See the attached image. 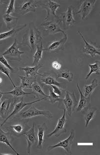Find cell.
I'll use <instances>...</instances> for the list:
<instances>
[{"label":"cell","instance_id":"cell-1","mask_svg":"<svg viewBox=\"0 0 100 155\" xmlns=\"http://www.w3.org/2000/svg\"><path fill=\"white\" fill-rule=\"evenodd\" d=\"M43 38L41 32L33 23L29 24L28 28L23 37L22 46H28L32 52L35 51L38 44L41 43Z\"/></svg>","mask_w":100,"mask_h":155},{"label":"cell","instance_id":"cell-2","mask_svg":"<svg viewBox=\"0 0 100 155\" xmlns=\"http://www.w3.org/2000/svg\"><path fill=\"white\" fill-rule=\"evenodd\" d=\"M45 98H43L42 99H40L38 100L35 101H32V102H29V103H25L24 101V97H21L20 99L18 98H16V99H14V101L13 103V110L12 112L5 119V120L3 121V123L1 124V127H3V125L9 119L12 118L15 115H17L18 113L21 111L25 107V106L28 105H31L35 103H38L39 101H42L45 100Z\"/></svg>","mask_w":100,"mask_h":155},{"label":"cell","instance_id":"cell-3","mask_svg":"<svg viewBox=\"0 0 100 155\" xmlns=\"http://www.w3.org/2000/svg\"><path fill=\"white\" fill-rule=\"evenodd\" d=\"M40 6L42 8L46 10L47 12L45 18L46 21H48L49 19H52V21H55L59 24L61 23V17L56 14L57 9L61 6L60 4L49 0L45 4H41Z\"/></svg>","mask_w":100,"mask_h":155},{"label":"cell","instance_id":"cell-4","mask_svg":"<svg viewBox=\"0 0 100 155\" xmlns=\"http://www.w3.org/2000/svg\"><path fill=\"white\" fill-rule=\"evenodd\" d=\"M21 46V44L18 43L17 39H15L13 44L2 54L5 57H6L8 58L9 60L17 61L19 62H21L22 58L21 56L24 54V52L21 51L19 50V48Z\"/></svg>","mask_w":100,"mask_h":155},{"label":"cell","instance_id":"cell-5","mask_svg":"<svg viewBox=\"0 0 100 155\" xmlns=\"http://www.w3.org/2000/svg\"><path fill=\"white\" fill-rule=\"evenodd\" d=\"M20 116L23 119H30L33 117L40 116L45 117L49 119H51L53 118V114L48 110H39L35 107L34 105H32L28 110L22 112L20 114Z\"/></svg>","mask_w":100,"mask_h":155},{"label":"cell","instance_id":"cell-6","mask_svg":"<svg viewBox=\"0 0 100 155\" xmlns=\"http://www.w3.org/2000/svg\"><path fill=\"white\" fill-rule=\"evenodd\" d=\"M65 107L66 113L69 117L72 116L73 113L75 111V108L77 105V101L74 92L71 93L68 90L65 92V97L62 100Z\"/></svg>","mask_w":100,"mask_h":155},{"label":"cell","instance_id":"cell-7","mask_svg":"<svg viewBox=\"0 0 100 155\" xmlns=\"http://www.w3.org/2000/svg\"><path fill=\"white\" fill-rule=\"evenodd\" d=\"M74 138H75V131L74 130H73L70 132V135L68 138H66L62 141H59V143L55 145H49L48 148V151H50L53 149L56 148L61 147L64 149L66 153L72 154V146Z\"/></svg>","mask_w":100,"mask_h":155},{"label":"cell","instance_id":"cell-8","mask_svg":"<svg viewBox=\"0 0 100 155\" xmlns=\"http://www.w3.org/2000/svg\"><path fill=\"white\" fill-rule=\"evenodd\" d=\"M68 124V120L66 118V110L64 109V113L61 118L58 119L57 124L55 129L52 132L47 135V138H50L53 136L59 137L63 133L66 132V126Z\"/></svg>","mask_w":100,"mask_h":155},{"label":"cell","instance_id":"cell-9","mask_svg":"<svg viewBox=\"0 0 100 155\" xmlns=\"http://www.w3.org/2000/svg\"><path fill=\"white\" fill-rule=\"evenodd\" d=\"M81 5L78 12L76 14H80L82 19L84 20L90 14L92 10L94 8L96 0H85L81 1Z\"/></svg>","mask_w":100,"mask_h":155},{"label":"cell","instance_id":"cell-10","mask_svg":"<svg viewBox=\"0 0 100 155\" xmlns=\"http://www.w3.org/2000/svg\"><path fill=\"white\" fill-rule=\"evenodd\" d=\"M74 8L72 6H69L65 12L60 15L61 23H63V26L65 29H66L70 26L75 24L76 21L73 17Z\"/></svg>","mask_w":100,"mask_h":155},{"label":"cell","instance_id":"cell-11","mask_svg":"<svg viewBox=\"0 0 100 155\" xmlns=\"http://www.w3.org/2000/svg\"><path fill=\"white\" fill-rule=\"evenodd\" d=\"M37 5V1L36 0H26L24 1L17 9L20 14L24 15L30 12H36Z\"/></svg>","mask_w":100,"mask_h":155},{"label":"cell","instance_id":"cell-12","mask_svg":"<svg viewBox=\"0 0 100 155\" xmlns=\"http://www.w3.org/2000/svg\"><path fill=\"white\" fill-rule=\"evenodd\" d=\"M59 24L55 21H48L42 23L41 26L48 32L49 34L53 35L60 32L62 33L64 35L65 34V33L61 28Z\"/></svg>","mask_w":100,"mask_h":155},{"label":"cell","instance_id":"cell-13","mask_svg":"<svg viewBox=\"0 0 100 155\" xmlns=\"http://www.w3.org/2000/svg\"><path fill=\"white\" fill-rule=\"evenodd\" d=\"M23 135L25 137L28 143V146L26 147L27 153L31 154L32 147L33 144L36 141V134L35 132L34 124H33L32 127L30 129L25 132Z\"/></svg>","mask_w":100,"mask_h":155},{"label":"cell","instance_id":"cell-14","mask_svg":"<svg viewBox=\"0 0 100 155\" xmlns=\"http://www.w3.org/2000/svg\"><path fill=\"white\" fill-rule=\"evenodd\" d=\"M77 87L79 93L80 95V100L79 103L77 104V107L75 108V111L76 112H81L82 110L86 108H88L90 107V97H86L82 92L80 89L78 83H77Z\"/></svg>","mask_w":100,"mask_h":155},{"label":"cell","instance_id":"cell-15","mask_svg":"<svg viewBox=\"0 0 100 155\" xmlns=\"http://www.w3.org/2000/svg\"><path fill=\"white\" fill-rule=\"evenodd\" d=\"M78 33L81 36L82 39L85 43V45L82 48L83 53L89 55L92 58H95L96 55H100V49H98L97 48H95L94 45L89 44L88 41L85 40L83 34L80 31L78 32Z\"/></svg>","mask_w":100,"mask_h":155},{"label":"cell","instance_id":"cell-16","mask_svg":"<svg viewBox=\"0 0 100 155\" xmlns=\"http://www.w3.org/2000/svg\"><path fill=\"white\" fill-rule=\"evenodd\" d=\"M68 40V35L65 33L64 37L60 40L53 41L48 46V48L44 49L45 51L49 52H57L60 50H64L65 45Z\"/></svg>","mask_w":100,"mask_h":155},{"label":"cell","instance_id":"cell-17","mask_svg":"<svg viewBox=\"0 0 100 155\" xmlns=\"http://www.w3.org/2000/svg\"><path fill=\"white\" fill-rule=\"evenodd\" d=\"M41 79V83L48 85H56V86L61 87V84L58 81L57 78L55 77V75L53 73H45L42 74Z\"/></svg>","mask_w":100,"mask_h":155},{"label":"cell","instance_id":"cell-18","mask_svg":"<svg viewBox=\"0 0 100 155\" xmlns=\"http://www.w3.org/2000/svg\"><path fill=\"white\" fill-rule=\"evenodd\" d=\"M43 64H40L33 67L26 66L25 68H19V69L25 72L26 76L32 77L37 78L38 76H42V74H40L38 72V70L43 66Z\"/></svg>","mask_w":100,"mask_h":155},{"label":"cell","instance_id":"cell-19","mask_svg":"<svg viewBox=\"0 0 100 155\" xmlns=\"http://www.w3.org/2000/svg\"><path fill=\"white\" fill-rule=\"evenodd\" d=\"M11 136H12V134H10L9 132H5L0 128V143L5 144L17 155H20V154L18 153L16 150H15L14 147L12 145L11 143Z\"/></svg>","mask_w":100,"mask_h":155},{"label":"cell","instance_id":"cell-20","mask_svg":"<svg viewBox=\"0 0 100 155\" xmlns=\"http://www.w3.org/2000/svg\"><path fill=\"white\" fill-rule=\"evenodd\" d=\"M47 129L45 123L38 125V144L37 148L38 149H43V144L45 141V133Z\"/></svg>","mask_w":100,"mask_h":155},{"label":"cell","instance_id":"cell-21","mask_svg":"<svg viewBox=\"0 0 100 155\" xmlns=\"http://www.w3.org/2000/svg\"><path fill=\"white\" fill-rule=\"evenodd\" d=\"M9 132L12 135L16 137H20L23 135L25 132L26 131L25 125L23 124H17L9 125Z\"/></svg>","mask_w":100,"mask_h":155},{"label":"cell","instance_id":"cell-22","mask_svg":"<svg viewBox=\"0 0 100 155\" xmlns=\"http://www.w3.org/2000/svg\"><path fill=\"white\" fill-rule=\"evenodd\" d=\"M26 25H27L26 24L24 25H20L17 28H15L12 29L8 31L0 33V40H3L14 36L15 35H16L19 31L23 30V29L26 27Z\"/></svg>","mask_w":100,"mask_h":155},{"label":"cell","instance_id":"cell-23","mask_svg":"<svg viewBox=\"0 0 100 155\" xmlns=\"http://www.w3.org/2000/svg\"><path fill=\"white\" fill-rule=\"evenodd\" d=\"M4 94H11L15 98H21L22 97L28 96V95H35L34 93L32 92H25L23 90V88L21 86H16L14 87L13 90L7 92H4Z\"/></svg>","mask_w":100,"mask_h":155},{"label":"cell","instance_id":"cell-24","mask_svg":"<svg viewBox=\"0 0 100 155\" xmlns=\"http://www.w3.org/2000/svg\"><path fill=\"white\" fill-rule=\"evenodd\" d=\"M19 78L21 79V82L20 86L23 88V89H32V84L36 81V78L32 77L24 76H19Z\"/></svg>","mask_w":100,"mask_h":155},{"label":"cell","instance_id":"cell-25","mask_svg":"<svg viewBox=\"0 0 100 155\" xmlns=\"http://www.w3.org/2000/svg\"><path fill=\"white\" fill-rule=\"evenodd\" d=\"M14 100L9 98L3 101L0 104V115L1 116H5L8 112L10 106L12 105Z\"/></svg>","mask_w":100,"mask_h":155},{"label":"cell","instance_id":"cell-26","mask_svg":"<svg viewBox=\"0 0 100 155\" xmlns=\"http://www.w3.org/2000/svg\"><path fill=\"white\" fill-rule=\"evenodd\" d=\"M3 20L6 24V27L8 29L15 28L17 24L18 18L12 15L5 14L3 15Z\"/></svg>","mask_w":100,"mask_h":155},{"label":"cell","instance_id":"cell-27","mask_svg":"<svg viewBox=\"0 0 100 155\" xmlns=\"http://www.w3.org/2000/svg\"><path fill=\"white\" fill-rule=\"evenodd\" d=\"M97 109L94 108L89 107L85 110V113L84 114V120L85 122V127H87L90 121L95 118L96 113Z\"/></svg>","mask_w":100,"mask_h":155},{"label":"cell","instance_id":"cell-28","mask_svg":"<svg viewBox=\"0 0 100 155\" xmlns=\"http://www.w3.org/2000/svg\"><path fill=\"white\" fill-rule=\"evenodd\" d=\"M37 50L35 54L33 57V65H36L40 63V61L42 58L43 56V52L45 51L43 46V43H40L38 44L36 46Z\"/></svg>","mask_w":100,"mask_h":155},{"label":"cell","instance_id":"cell-29","mask_svg":"<svg viewBox=\"0 0 100 155\" xmlns=\"http://www.w3.org/2000/svg\"><path fill=\"white\" fill-rule=\"evenodd\" d=\"M98 81L96 79L93 80L92 83L88 85H85L84 89V95L86 97H91L92 93L93 92L95 88L98 86Z\"/></svg>","mask_w":100,"mask_h":155},{"label":"cell","instance_id":"cell-30","mask_svg":"<svg viewBox=\"0 0 100 155\" xmlns=\"http://www.w3.org/2000/svg\"><path fill=\"white\" fill-rule=\"evenodd\" d=\"M88 66L89 67V72L85 77L86 80L89 79V78L93 73H95L99 75L100 73V61H96L94 64H89Z\"/></svg>","mask_w":100,"mask_h":155},{"label":"cell","instance_id":"cell-31","mask_svg":"<svg viewBox=\"0 0 100 155\" xmlns=\"http://www.w3.org/2000/svg\"><path fill=\"white\" fill-rule=\"evenodd\" d=\"M32 90L33 92L34 93V94L36 95L37 97H38V95H40L41 96H43L44 98H48V95H46L45 93L37 81H35L32 84Z\"/></svg>","mask_w":100,"mask_h":155},{"label":"cell","instance_id":"cell-32","mask_svg":"<svg viewBox=\"0 0 100 155\" xmlns=\"http://www.w3.org/2000/svg\"><path fill=\"white\" fill-rule=\"evenodd\" d=\"M57 78H63L68 81V82H72L73 78V74L69 71L61 72L58 73Z\"/></svg>","mask_w":100,"mask_h":155},{"label":"cell","instance_id":"cell-33","mask_svg":"<svg viewBox=\"0 0 100 155\" xmlns=\"http://www.w3.org/2000/svg\"><path fill=\"white\" fill-rule=\"evenodd\" d=\"M48 98L50 101V103H52V104H54L55 103H56L57 101H62L63 100L62 98L55 94L53 91L52 89V88H50L49 89V95L48 96Z\"/></svg>","mask_w":100,"mask_h":155},{"label":"cell","instance_id":"cell-34","mask_svg":"<svg viewBox=\"0 0 100 155\" xmlns=\"http://www.w3.org/2000/svg\"><path fill=\"white\" fill-rule=\"evenodd\" d=\"M10 70L8 68H6L5 65H3V64L0 63V75L1 74H4V75H5V76L8 77L13 86H14V87H15L16 86L15 85V84L13 83V81L10 77Z\"/></svg>","mask_w":100,"mask_h":155},{"label":"cell","instance_id":"cell-35","mask_svg":"<svg viewBox=\"0 0 100 155\" xmlns=\"http://www.w3.org/2000/svg\"><path fill=\"white\" fill-rule=\"evenodd\" d=\"M0 63L3 64V65H5L6 68H8L10 71L14 73L17 72L14 68H12V66H10V64H9L8 61L6 60V58L2 55V54L0 55Z\"/></svg>","mask_w":100,"mask_h":155},{"label":"cell","instance_id":"cell-36","mask_svg":"<svg viewBox=\"0 0 100 155\" xmlns=\"http://www.w3.org/2000/svg\"><path fill=\"white\" fill-rule=\"evenodd\" d=\"M15 2L16 1L14 0H12V1H9V4L6 8V13L5 14L10 15V14L13 13L15 12V8L14 5H15Z\"/></svg>","mask_w":100,"mask_h":155},{"label":"cell","instance_id":"cell-37","mask_svg":"<svg viewBox=\"0 0 100 155\" xmlns=\"http://www.w3.org/2000/svg\"><path fill=\"white\" fill-rule=\"evenodd\" d=\"M52 88V90L55 93V94L59 96H61L62 94L63 93V89H61L59 86H56V85H51Z\"/></svg>","mask_w":100,"mask_h":155},{"label":"cell","instance_id":"cell-38","mask_svg":"<svg viewBox=\"0 0 100 155\" xmlns=\"http://www.w3.org/2000/svg\"><path fill=\"white\" fill-rule=\"evenodd\" d=\"M52 66L56 70H59L61 69L62 65L61 64H60L59 61H53L52 63Z\"/></svg>","mask_w":100,"mask_h":155},{"label":"cell","instance_id":"cell-39","mask_svg":"<svg viewBox=\"0 0 100 155\" xmlns=\"http://www.w3.org/2000/svg\"><path fill=\"white\" fill-rule=\"evenodd\" d=\"M3 94H4V93L2 92L1 90H0V104L1 103V98L3 96Z\"/></svg>","mask_w":100,"mask_h":155},{"label":"cell","instance_id":"cell-40","mask_svg":"<svg viewBox=\"0 0 100 155\" xmlns=\"http://www.w3.org/2000/svg\"><path fill=\"white\" fill-rule=\"evenodd\" d=\"M8 1H3V0H0V4H5V3L8 2Z\"/></svg>","mask_w":100,"mask_h":155},{"label":"cell","instance_id":"cell-41","mask_svg":"<svg viewBox=\"0 0 100 155\" xmlns=\"http://www.w3.org/2000/svg\"><path fill=\"white\" fill-rule=\"evenodd\" d=\"M0 155H13V154H9V153H8V154H6V153H0Z\"/></svg>","mask_w":100,"mask_h":155},{"label":"cell","instance_id":"cell-42","mask_svg":"<svg viewBox=\"0 0 100 155\" xmlns=\"http://www.w3.org/2000/svg\"><path fill=\"white\" fill-rule=\"evenodd\" d=\"M2 120H3V118H2V117L1 116V115H0V124H1V121H2Z\"/></svg>","mask_w":100,"mask_h":155},{"label":"cell","instance_id":"cell-43","mask_svg":"<svg viewBox=\"0 0 100 155\" xmlns=\"http://www.w3.org/2000/svg\"><path fill=\"white\" fill-rule=\"evenodd\" d=\"M2 79L0 77V84L2 83Z\"/></svg>","mask_w":100,"mask_h":155}]
</instances>
